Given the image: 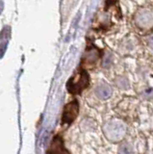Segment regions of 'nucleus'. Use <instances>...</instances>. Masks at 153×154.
Segmentation results:
<instances>
[{
	"label": "nucleus",
	"mask_w": 153,
	"mask_h": 154,
	"mask_svg": "<svg viewBox=\"0 0 153 154\" xmlns=\"http://www.w3.org/2000/svg\"><path fill=\"white\" fill-rule=\"evenodd\" d=\"M113 60H114V57H113V54L110 52H107L106 55H105V58L103 60V63H102V66L103 67H109L111 66V65L113 64Z\"/></svg>",
	"instance_id": "6e6552de"
},
{
	"label": "nucleus",
	"mask_w": 153,
	"mask_h": 154,
	"mask_svg": "<svg viewBox=\"0 0 153 154\" xmlns=\"http://www.w3.org/2000/svg\"><path fill=\"white\" fill-rule=\"evenodd\" d=\"M95 94H96V95L98 96L99 98L101 99H106L108 97H110L112 94V90L111 88L106 85V84H101L99 85L96 90H95Z\"/></svg>",
	"instance_id": "423d86ee"
},
{
	"label": "nucleus",
	"mask_w": 153,
	"mask_h": 154,
	"mask_svg": "<svg viewBox=\"0 0 153 154\" xmlns=\"http://www.w3.org/2000/svg\"><path fill=\"white\" fill-rule=\"evenodd\" d=\"M117 1H118V0H107V1H106V9L108 7H110V6H112V5H114Z\"/></svg>",
	"instance_id": "9d476101"
},
{
	"label": "nucleus",
	"mask_w": 153,
	"mask_h": 154,
	"mask_svg": "<svg viewBox=\"0 0 153 154\" xmlns=\"http://www.w3.org/2000/svg\"><path fill=\"white\" fill-rule=\"evenodd\" d=\"M46 154H70V152L65 147L64 141L61 136L57 135L53 138Z\"/></svg>",
	"instance_id": "20e7f679"
},
{
	"label": "nucleus",
	"mask_w": 153,
	"mask_h": 154,
	"mask_svg": "<svg viewBox=\"0 0 153 154\" xmlns=\"http://www.w3.org/2000/svg\"><path fill=\"white\" fill-rule=\"evenodd\" d=\"M89 82L90 78L87 71L81 69L69 80L66 88H68V91L70 94H79L81 91L89 86Z\"/></svg>",
	"instance_id": "f257e3e1"
},
{
	"label": "nucleus",
	"mask_w": 153,
	"mask_h": 154,
	"mask_svg": "<svg viewBox=\"0 0 153 154\" xmlns=\"http://www.w3.org/2000/svg\"><path fill=\"white\" fill-rule=\"evenodd\" d=\"M10 28L5 27L1 32V51H2V56L4 54V51L6 49L7 43H8V38H10Z\"/></svg>",
	"instance_id": "0eeeda50"
},
{
	"label": "nucleus",
	"mask_w": 153,
	"mask_h": 154,
	"mask_svg": "<svg viewBox=\"0 0 153 154\" xmlns=\"http://www.w3.org/2000/svg\"><path fill=\"white\" fill-rule=\"evenodd\" d=\"M98 57H99V51L96 48L92 47L86 51L84 56V62L86 65H93L97 61Z\"/></svg>",
	"instance_id": "39448f33"
},
{
	"label": "nucleus",
	"mask_w": 153,
	"mask_h": 154,
	"mask_svg": "<svg viewBox=\"0 0 153 154\" xmlns=\"http://www.w3.org/2000/svg\"><path fill=\"white\" fill-rule=\"evenodd\" d=\"M147 43H148V45H149L151 48H153V36L148 38V40H147Z\"/></svg>",
	"instance_id": "9b49d317"
},
{
	"label": "nucleus",
	"mask_w": 153,
	"mask_h": 154,
	"mask_svg": "<svg viewBox=\"0 0 153 154\" xmlns=\"http://www.w3.org/2000/svg\"><path fill=\"white\" fill-rule=\"evenodd\" d=\"M136 23L142 28H148L153 25V13L149 10H142L136 14Z\"/></svg>",
	"instance_id": "7ed1b4c3"
},
{
	"label": "nucleus",
	"mask_w": 153,
	"mask_h": 154,
	"mask_svg": "<svg viewBox=\"0 0 153 154\" xmlns=\"http://www.w3.org/2000/svg\"><path fill=\"white\" fill-rule=\"evenodd\" d=\"M117 84L119 88L121 89H127L128 88V81L124 77H119L117 79Z\"/></svg>",
	"instance_id": "1a4fd4ad"
},
{
	"label": "nucleus",
	"mask_w": 153,
	"mask_h": 154,
	"mask_svg": "<svg viewBox=\"0 0 153 154\" xmlns=\"http://www.w3.org/2000/svg\"><path fill=\"white\" fill-rule=\"evenodd\" d=\"M79 113V105L76 100L68 103L64 108L63 116H62V123L69 125L72 123L75 119L77 118Z\"/></svg>",
	"instance_id": "f03ea898"
}]
</instances>
